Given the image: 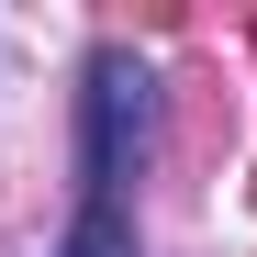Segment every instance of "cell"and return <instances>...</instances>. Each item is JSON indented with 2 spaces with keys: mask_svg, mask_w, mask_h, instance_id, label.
Wrapping results in <instances>:
<instances>
[{
  "mask_svg": "<svg viewBox=\"0 0 257 257\" xmlns=\"http://www.w3.org/2000/svg\"><path fill=\"white\" fill-rule=\"evenodd\" d=\"M56 257H135V224H123V201H78V224Z\"/></svg>",
  "mask_w": 257,
  "mask_h": 257,
  "instance_id": "2",
  "label": "cell"
},
{
  "mask_svg": "<svg viewBox=\"0 0 257 257\" xmlns=\"http://www.w3.org/2000/svg\"><path fill=\"white\" fill-rule=\"evenodd\" d=\"M78 112H90V123H78V179H90V201H123V179H135L146 146H157V78H146V56L101 45Z\"/></svg>",
  "mask_w": 257,
  "mask_h": 257,
  "instance_id": "1",
  "label": "cell"
}]
</instances>
